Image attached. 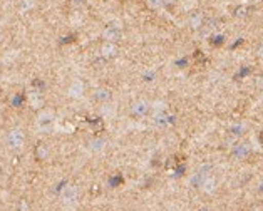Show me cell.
<instances>
[{"mask_svg": "<svg viewBox=\"0 0 263 211\" xmlns=\"http://www.w3.org/2000/svg\"><path fill=\"white\" fill-rule=\"evenodd\" d=\"M37 156H39V161H42L44 156H46V149H44V144H39V148H37Z\"/></svg>", "mask_w": 263, "mask_h": 211, "instance_id": "obj_1", "label": "cell"}]
</instances>
